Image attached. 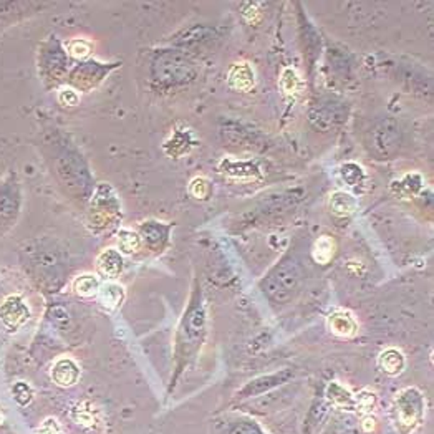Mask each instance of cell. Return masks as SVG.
<instances>
[{
  "instance_id": "6da1fadb",
  "label": "cell",
  "mask_w": 434,
  "mask_h": 434,
  "mask_svg": "<svg viewBox=\"0 0 434 434\" xmlns=\"http://www.w3.org/2000/svg\"><path fill=\"white\" fill-rule=\"evenodd\" d=\"M53 169L60 183L73 194L75 197L88 199L93 192L92 178L82 156L68 146H62L53 154Z\"/></svg>"
},
{
  "instance_id": "7a4b0ae2",
  "label": "cell",
  "mask_w": 434,
  "mask_h": 434,
  "mask_svg": "<svg viewBox=\"0 0 434 434\" xmlns=\"http://www.w3.org/2000/svg\"><path fill=\"white\" fill-rule=\"evenodd\" d=\"M151 77L159 87H179L196 77V68L191 60L186 58V55L173 50H163L153 60Z\"/></svg>"
},
{
  "instance_id": "3957f363",
  "label": "cell",
  "mask_w": 434,
  "mask_h": 434,
  "mask_svg": "<svg viewBox=\"0 0 434 434\" xmlns=\"http://www.w3.org/2000/svg\"><path fill=\"white\" fill-rule=\"evenodd\" d=\"M403 143L401 128L393 119H380L367 133V146L378 159H391Z\"/></svg>"
},
{
  "instance_id": "277c9868",
  "label": "cell",
  "mask_w": 434,
  "mask_h": 434,
  "mask_svg": "<svg viewBox=\"0 0 434 434\" xmlns=\"http://www.w3.org/2000/svg\"><path fill=\"white\" fill-rule=\"evenodd\" d=\"M425 398L418 388H405L396 395L395 413L398 430L401 434H410L421 425L425 416Z\"/></svg>"
},
{
  "instance_id": "5b68a950",
  "label": "cell",
  "mask_w": 434,
  "mask_h": 434,
  "mask_svg": "<svg viewBox=\"0 0 434 434\" xmlns=\"http://www.w3.org/2000/svg\"><path fill=\"white\" fill-rule=\"evenodd\" d=\"M300 273L293 262H282L264 281V292L276 303H286L292 298L298 287Z\"/></svg>"
},
{
  "instance_id": "8992f818",
  "label": "cell",
  "mask_w": 434,
  "mask_h": 434,
  "mask_svg": "<svg viewBox=\"0 0 434 434\" xmlns=\"http://www.w3.org/2000/svg\"><path fill=\"white\" fill-rule=\"evenodd\" d=\"M119 202L112 188L107 184L97 188V191L92 196V206L88 212V226L93 231H102V229L112 226V222L118 217Z\"/></svg>"
},
{
  "instance_id": "52a82bcc",
  "label": "cell",
  "mask_w": 434,
  "mask_h": 434,
  "mask_svg": "<svg viewBox=\"0 0 434 434\" xmlns=\"http://www.w3.org/2000/svg\"><path fill=\"white\" fill-rule=\"evenodd\" d=\"M67 52L55 37L45 40L38 53V70L45 82L57 83L67 73Z\"/></svg>"
},
{
  "instance_id": "ba28073f",
  "label": "cell",
  "mask_w": 434,
  "mask_h": 434,
  "mask_svg": "<svg viewBox=\"0 0 434 434\" xmlns=\"http://www.w3.org/2000/svg\"><path fill=\"white\" fill-rule=\"evenodd\" d=\"M20 206H22V194H20L17 179L7 176L0 181V234L15 226Z\"/></svg>"
},
{
  "instance_id": "9c48e42d",
  "label": "cell",
  "mask_w": 434,
  "mask_h": 434,
  "mask_svg": "<svg viewBox=\"0 0 434 434\" xmlns=\"http://www.w3.org/2000/svg\"><path fill=\"white\" fill-rule=\"evenodd\" d=\"M112 67H104L98 62H85L78 65L70 75V83L73 89H89L102 82L107 77Z\"/></svg>"
},
{
  "instance_id": "30bf717a",
  "label": "cell",
  "mask_w": 434,
  "mask_h": 434,
  "mask_svg": "<svg viewBox=\"0 0 434 434\" xmlns=\"http://www.w3.org/2000/svg\"><path fill=\"white\" fill-rule=\"evenodd\" d=\"M292 376H293V373L291 370H282L278 373H272V375L259 376L256 378V380L249 381L247 385L237 393V396L239 398H252V396L262 395V393L272 390V388L282 385V383H287Z\"/></svg>"
},
{
  "instance_id": "8fae6325",
  "label": "cell",
  "mask_w": 434,
  "mask_h": 434,
  "mask_svg": "<svg viewBox=\"0 0 434 434\" xmlns=\"http://www.w3.org/2000/svg\"><path fill=\"white\" fill-rule=\"evenodd\" d=\"M28 318V307L17 295H10L0 305V320L10 330H15Z\"/></svg>"
},
{
  "instance_id": "7c38bea8",
  "label": "cell",
  "mask_w": 434,
  "mask_h": 434,
  "mask_svg": "<svg viewBox=\"0 0 434 434\" xmlns=\"http://www.w3.org/2000/svg\"><path fill=\"white\" fill-rule=\"evenodd\" d=\"M169 231H171V226H164V224L156 221L143 222L141 226H139V232H141L144 244H146L153 252H161L163 249L166 247Z\"/></svg>"
},
{
  "instance_id": "4fadbf2b",
  "label": "cell",
  "mask_w": 434,
  "mask_h": 434,
  "mask_svg": "<svg viewBox=\"0 0 434 434\" xmlns=\"http://www.w3.org/2000/svg\"><path fill=\"white\" fill-rule=\"evenodd\" d=\"M327 325L333 335L342 338L355 337L358 332V322L355 320V317H353L350 312L342 310V308L333 310L330 315H328Z\"/></svg>"
},
{
  "instance_id": "5bb4252c",
  "label": "cell",
  "mask_w": 434,
  "mask_h": 434,
  "mask_svg": "<svg viewBox=\"0 0 434 434\" xmlns=\"http://www.w3.org/2000/svg\"><path fill=\"white\" fill-rule=\"evenodd\" d=\"M80 367L72 358H60L52 368V380L55 385L62 388H70L78 381Z\"/></svg>"
},
{
  "instance_id": "9a60e30c",
  "label": "cell",
  "mask_w": 434,
  "mask_h": 434,
  "mask_svg": "<svg viewBox=\"0 0 434 434\" xmlns=\"http://www.w3.org/2000/svg\"><path fill=\"white\" fill-rule=\"evenodd\" d=\"M227 82L229 87L237 89V92H249L256 83V73L247 62H239L229 70Z\"/></svg>"
},
{
  "instance_id": "2e32d148",
  "label": "cell",
  "mask_w": 434,
  "mask_h": 434,
  "mask_svg": "<svg viewBox=\"0 0 434 434\" xmlns=\"http://www.w3.org/2000/svg\"><path fill=\"white\" fill-rule=\"evenodd\" d=\"M124 261L123 256L114 249H107L97 259V268L103 277L116 278L123 272Z\"/></svg>"
},
{
  "instance_id": "e0dca14e",
  "label": "cell",
  "mask_w": 434,
  "mask_h": 434,
  "mask_svg": "<svg viewBox=\"0 0 434 434\" xmlns=\"http://www.w3.org/2000/svg\"><path fill=\"white\" fill-rule=\"evenodd\" d=\"M97 295L103 307H107L108 310H114L124 300V288L114 282H108L104 286H99Z\"/></svg>"
},
{
  "instance_id": "ac0fdd59",
  "label": "cell",
  "mask_w": 434,
  "mask_h": 434,
  "mask_svg": "<svg viewBox=\"0 0 434 434\" xmlns=\"http://www.w3.org/2000/svg\"><path fill=\"white\" fill-rule=\"evenodd\" d=\"M357 207H358V201L350 192L335 191L330 196V209L335 216L340 217L352 216V214L357 211Z\"/></svg>"
},
{
  "instance_id": "d6986e66",
  "label": "cell",
  "mask_w": 434,
  "mask_h": 434,
  "mask_svg": "<svg viewBox=\"0 0 434 434\" xmlns=\"http://www.w3.org/2000/svg\"><path fill=\"white\" fill-rule=\"evenodd\" d=\"M378 363H380L381 370L388 373V375H398L405 368L406 358L398 348H386L385 352L380 353Z\"/></svg>"
},
{
  "instance_id": "ffe728a7",
  "label": "cell",
  "mask_w": 434,
  "mask_h": 434,
  "mask_svg": "<svg viewBox=\"0 0 434 434\" xmlns=\"http://www.w3.org/2000/svg\"><path fill=\"white\" fill-rule=\"evenodd\" d=\"M327 398L333 406L347 408V410H353V408H355V398H353L352 393L338 381H333L328 385Z\"/></svg>"
},
{
  "instance_id": "44dd1931",
  "label": "cell",
  "mask_w": 434,
  "mask_h": 434,
  "mask_svg": "<svg viewBox=\"0 0 434 434\" xmlns=\"http://www.w3.org/2000/svg\"><path fill=\"white\" fill-rule=\"evenodd\" d=\"M335 249H337L335 241H333L330 236H322L317 239L315 244H313L312 256L315 259V262L325 266V264L330 262L333 256H335Z\"/></svg>"
},
{
  "instance_id": "7402d4cb",
  "label": "cell",
  "mask_w": 434,
  "mask_h": 434,
  "mask_svg": "<svg viewBox=\"0 0 434 434\" xmlns=\"http://www.w3.org/2000/svg\"><path fill=\"white\" fill-rule=\"evenodd\" d=\"M99 291V281L97 276L93 273H83V276L77 277L73 281V292L77 293L78 297L89 298L94 297Z\"/></svg>"
},
{
  "instance_id": "603a6c76",
  "label": "cell",
  "mask_w": 434,
  "mask_h": 434,
  "mask_svg": "<svg viewBox=\"0 0 434 434\" xmlns=\"http://www.w3.org/2000/svg\"><path fill=\"white\" fill-rule=\"evenodd\" d=\"M421 186H423V179L420 174H408V176L401 179V181L393 183L391 189L395 192L401 194L403 197H411L420 191Z\"/></svg>"
},
{
  "instance_id": "cb8c5ba5",
  "label": "cell",
  "mask_w": 434,
  "mask_h": 434,
  "mask_svg": "<svg viewBox=\"0 0 434 434\" xmlns=\"http://www.w3.org/2000/svg\"><path fill=\"white\" fill-rule=\"evenodd\" d=\"M222 173L227 174L231 178L237 179H254L257 176V168L252 166L249 163H231V161H224L222 163Z\"/></svg>"
},
{
  "instance_id": "d4e9b609",
  "label": "cell",
  "mask_w": 434,
  "mask_h": 434,
  "mask_svg": "<svg viewBox=\"0 0 434 434\" xmlns=\"http://www.w3.org/2000/svg\"><path fill=\"white\" fill-rule=\"evenodd\" d=\"M281 89L283 94H287V97H293V94L298 93V89H300V78H298V75L295 73V70L292 68H286L281 75Z\"/></svg>"
},
{
  "instance_id": "484cf974",
  "label": "cell",
  "mask_w": 434,
  "mask_h": 434,
  "mask_svg": "<svg viewBox=\"0 0 434 434\" xmlns=\"http://www.w3.org/2000/svg\"><path fill=\"white\" fill-rule=\"evenodd\" d=\"M118 244H119V249H121L124 254H134V252H138L139 246H141V239H139L136 232L123 229V231H119Z\"/></svg>"
},
{
  "instance_id": "4316f807",
  "label": "cell",
  "mask_w": 434,
  "mask_h": 434,
  "mask_svg": "<svg viewBox=\"0 0 434 434\" xmlns=\"http://www.w3.org/2000/svg\"><path fill=\"white\" fill-rule=\"evenodd\" d=\"M340 174L343 178V181H345L348 186H357V184H360L363 179H365V174H363V169L358 166V164L348 163L345 166H342Z\"/></svg>"
},
{
  "instance_id": "83f0119b",
  "label": "cell",
  "mask_w": 434,
  "mask_h": 434,
  "mask_svg": "<svg viewBox=\"0 0 434 434\" xmlns=\"http://www.w3.org/2000/svg\"><path fill=\"white\" fill-rule=\"evenodd\" d=\"M12 393H13V400L17 401L20 406H27L28 403L33 400L32 388H30L27 383H23V381L15 383L12 388Z\"/></svg>"
},
{
  "instance_id": "f1b7e54d",
  "label": "cell",
  "mask_w": 434,
  "mask_h": 434,
  "mask_svg": "<svg viewBox=\"0 0 434 434\" xmlns=\"http://www.w3.org/2000/svg\"><path fill=\"white\" fill-rule=\"evenodd\" d=\"M73 418L77 420L82 426H93L94 425V411L89 408L88 403H82L77 410H73Z\"/></svg>"
},
{
  "instance_id": "f546056e",
  "label": "cell",
  "mask_w": 434,
  "mask_h": 434,
  "mask_svg": "<svg viewBox=\"0 0 434 434\" xmlns=\"http://www.w3.org/2000/svg\"><path fill=\"white\" fill-rule=\"evenodd\" d=\"M68 52L73 58L83 60V58H87L89 53H92V43L82 38L73 40V42H70L68 45Z\"/></svg>"
},
{
  "instance_id": "4dcf8cb0",
  "label": "cell",
  "mask_w": 434,
  "mask_h": 434,
  "mask_svg": "<svg viewBox=\"0 0 434 434\" xmlns=\"http://www.w3.org/2000/svg\"><path fill=\"white\" fill-rule=\"evenodd\" d=\"M209 191H211V186H209L206 178H196L189 184V192L196 199H206L209 196Z\"/></svg>"
},
{
  "instance_id": "1f68e13d",
  "label": "cell",
  "mask_w": 434,
  "mask_h": 434,
  "mask_svg": "<svg viewBox=\"0 0 434 434\" xmlns=\"http://www.w3.org/2000/svg\"><path fill=\"white\" fill-rule=\"evenodd\" d=\"M375 403H376L375 393L362 391L360 395H358L357 400H355V406L360 408L363 413H367V411H371L373 408H375Z\"/></svg>"
},
{
  "instance_id": "d6a6232c",
  "label": "cell",
  "mask_w": 434,
  "mask_h": 434,
  "mask_svg": "<svg viewBox=\"0 0 434 434\" xmlns=\"http://www.w3.org/2000/svg\"><path fill=\"white\" fill-rule=\"evenodd\" d=\"M35 434H62V428H60L57 420H53V418H47Z\"/></svg>"
},
{
  "instance_id": "836d02e7",
  "label": "cell",
  "mask_w": 434,
  "mask_h": 434,
  "mask_svg": "<svg viewBox=\"0 0 434 434\" xmlns=\"http://www.w3.org/2000/svg\"><path fill=\"white\" fill-rule=\"evenodd\" d=\"M58 99H60V103L68 104V107H75V104L78 103L80 97H78L77 89H73V88H63L62 92H60Z\"/></svg>"
},
{
  "instance_id": "e575fe53",
  "label": "cell",
  "mask_w": 434,
  "mask_h": 434,
  "mask_svg": "<svg viewBox=\"0 0 434 434\" xmlns=\"http://www.w3.org/2000/svg\"><path fill=\"white\" fill-rule=\"evenodd\" d=\"M232 434H262V433L259 431V428H256L254 425H241L234 430Z\"/></svg>"
},
{
  "instance_id": "d590c367",
  "label": "cell",
  "mask_w": 434,
  "mask_h": 434,
  "mask_svg": "<svg viewBox=\"0 0 434 434\" xmlns=\"http://www.w3.org/2000/svg\"><path fill=\"white\" fill-rule=\"evenodd\" d=\"M4 425V415H2V411H0V426Z\"/></svg>"
}]
</instances>
